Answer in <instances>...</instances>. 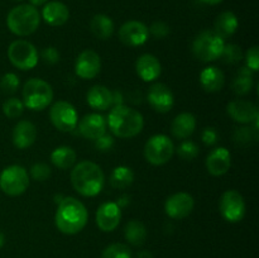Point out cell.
Instances as JSON below:
<instances>
[{"label": "cell", "instance_id": "1", "mask_svg": "<svg viewBox=\"0 0 259 258\" xmlns=\"http://www.w3.org/2000/svg\"><path fill=\"white\" fill-rule=\"evenodd\" d=\"M106 125L118 138H133L143 131L144 119L138 110L121 104L110 108Z\"/></svg>", "mask_w": 259, "mask_h": 258}, {"label": "cell", "instance_id": "2", "mask_svg": "<svg viewBox=\"0 0 259 258\" xmlns=\"http://www.w3.org/2000/svg\"><path fill=\"white\" fill-rule=\"evenodd\" d=\"M89 212L85 205L76 197L67 196L61 200L55 217V223L61 233L73 235L86 227Z\"/></svg>", "mask_w": 259, "mask_h": 258}, {"label": "cell", "instance_id": "3", "mask_svg": "<svg viewBox=\"0 0 259 258\" xmlns=\"http://www.w3.org/2000/svg\"><path fill=\"white\" fill-rule=\"evenodd\" d=\"M73 189L85 197H94L101 192L105 185V175L98 163L81 161L71 171Z\"/></svg>", "mask_w": 259, "mask_h": 258}, {"label": "cell", "instance_id": "4", "mask_svg": "<svg viewBox=\"0 0 259 258\" xmlns=\"http://www.w3.org/2000/svg\"><path fill=\"white\" fill-rule=\"evenodd\" d=\"M40 15L37 8L30 4L17 5L7 17V25L13 34L18 37H27L38 29Z\"/></svg>", "mask_w": 259, "mask_h": 258}, {"label": "cell", "instance_id": "5", "mask_svg": "<svg viewBox=\"0 0 259 258\" xmlns=\"http://www.w3.org/2000/svg\"><path fill=\"white\" fill-rule=\"evenodd\" d=\"M225 39H223L214 29L202 30L192 42V55L202 62H212L220 58Z\"/></svg>", "mask_w": 259, "mask_h": 258}, {"label": "cell", "instance_id": "6", "mask_svg": "<svg viewBox=\"0 0 259 258\" xmlns=\"http://www.w3.org/2000/svg\"><path fill=\"white\" fill-rule=\"evenodd\" d=\"M23 104L28 109L42 111L52 103L53 89L42 78H29L23 86Z\"/></svg>", "mask_w": 259, "mask_h": 258}, {"label": "cell", "instance_id": "7", "mask_svg": "<svg viewBox=\"0 0 259 258\" xmlns=\"http://www.w3.org/2000/svg\"><path fill=\"white\" fill-rule=\"evenodd\" d=\"M8 58L14 67L22 71L32 70L39 61L37 48L25 39H17L8 48Z\"/></svg>", "mask_w": 259, "mask_h": 258}, {"label": "cell", "instance_id": "8", "mask_svg": "<svg viewBox=\"0 0 259 258\" xmlns=\"http://www.w3.org/2000/svg\"><path fill=\"white\" fill-rule=\"evenodd\" d=\"M29 186V175L24 167L12 164L5 167L0 174V189L9 196H19Z\"/></svg>", "mask_w": 259, "mask_h": 258}, {"label": "cell", "instance_id": "9", "mask_svg": "<svg viewBox=\"0 0 259 258\" xmlns=\"http://www.w3.org/2000/svg\"><path fill=\"white\" fill-rule=\"evenodd\" d=\"M175 153L174 142L164 134H156L144 146V158L154 166L167 163Z\"/></svg>", "mask_w": 259, "mask_h": 258}, {"label": "cell", "instance_id": "10", "mask_svg": "<svg viewBox=\"0 0 259 258\" xmlns=\"http://www.w3.org/2000/svg\"><path fill=\"white\" fill-rule=\"evenodd\" d=\"M50 119L53 126L61 132H71L77 126L78 114L68 101H56L50 109Z\"/></svg>", "mask_w": 259, "mask_h": 258}, {"label": "cell", "instance_id": "11", "mask_svg": "<svg viewBox=\"0 0 259 258\" xmlns=\"http://www.w3.org/2000/svg\"><path fill=\"white\" fill-rule=\"evenodd\" d=\"M219 211L227 222L239 223L245 215V202L242 194L237 190L225 191L220 197Z\"/></svg>", "mask_w": 259, "mask_h": 258}, {"label": "cell", "instance_id": "12", "mask_svg": "<svg viewBox=\"0 0 259 258\" xmlns=\"http://www.w3.org/2000/svg\"><path fill=\"white\" fill-rule=\"evenodd\" d=\"M194 207V197L187 192H177V194L171 195L164 202V212L169 218L176 220H181L189 217Z\"/></svg>", "mask_w": 259, "mask_h": 258}, {"label": "cell", "instance_id": "13", "mask_svg": "<svg viewBox=\"0 0 259 258\" xmlns=\"http://www.w3.org/2000/svg\"><path fill=\"white\" fill-rule=\"evenodd\" d=\"M149 30L144 23L138 20H129L119 29V39L129 47H138L148 40Z\"/></svg>", "mask_w": 259, "mask_h": 258}, {"label": "cell", "instance_id": "14", "mask_svg": "<svg viewBox=\"0 0 259 258\" xmlns=\"http://www.w3.org/2000/svg\"><path fill=\"white\" fill-rule=\"evenodd\" d=\"M149 105L158 113H168L175 105V98L171 89L162 82L152 85L147 95Z\"/></svg>", "mask_w": 259, "mask_h": 258}, {"label": "cell", "instance_id": "15", "mask_svg": "<svg viewBox=\"0 0 259 258\" xmlns=\"http://www.w3.org/2000/svg\"><path fill=\"white\" fill-rule=\"evenodd\" d=\"M100 56L93 50H86L78 55L75 62V72L82 80H91L100 72Z\"/></svg>", "mask_w": 259, "mask_h": 258}, {"label": "cell", "instance_id": "16", "mask_svg": "<svg viewBox=\"0 0 259 258\" xmlns=\"http://www.w3.org/2000/svg\"><path fill=\"white\" fill-rule=\"evenodd\" d=\"M121 220V210L116 202H104L96 211V224L103 232H113Z\"/></svg>", "mask_w": 259, "mask_h": 258}, {"label": "cell", "instance_id": "17", "mask_svg": "<svg viewBox=\"0 0 259 258\" xmlns=\"http://www.w3.org/2000/svg\"><path fill=\"white\" fill-rule=\"evenodd\" d=\"M228 114L234 121L250 124L259 118L258 106L248 100H233L228 104Z\"/></svg>", "mask_w": 259, "mask_h": 258}, {"label": "cell", "instance_id": "18", "mask_svg": "<svg viewBox=\"0 0 259 258\" xmlns=\"http://www.w3.org/2000/svg\"><path fill=\"white\" fill-rule=\"evenodd\" d=\"M205 166L212 176H223L232 167V154L225 147H218L207 154Z\"/></svg>", "mask_w": 259, "mask_h": 258}, {"label": "cell", "instance_id": "19", "mask_svg": "<svg viewBox=\"0 0 259 258\" xmlns=\"http://www.w3.org/2000/svg\"><path fill=\"white\" fill-rule=\"evenodd\" d=\"M106 119L101 114L91 113L78 121V132L83 138L96 141L106 133Z\"/></svg>", "mask_w": 259, "mask_h": 258}, {"label": "cell", "instance_id": "20", "mask_svg": "<svg viewBox=\"0 0 259 258\" xmlns=\"http://www.w3.org/2000/svg\"><path fill=\"white\" fill-rule=\"evenodd\" d=\"M136 70L139 77L146 82H151L159 77L162 72V66L158 58L151 53H144L139 56L136 62Z\"/></svg>", "mask_w": 259, "mask_h": 258}, {"label": "cell", "instance_id": "21", "mask_svg": "<svg viewBox=\"0 0 259 258\" xmlns=\"http://www.w3.org/2000/svg\"><path fill=\"white\" fill-rule=\"evenodd\" d=\"M37 139V128L29 120L18 121L13 129V144L19 149L32 146Z\"/></svg>", "mask_w": 259, "mask_h": 258}, {"label": "cell", "instance_id": "22", "mask_svg": "<svg viewBox=\"0 0 259 258\" xmlns=\"http://www.w3.org/2000/svg\"><path fill=\"white\" fill-rule=\"evenodd\" d=\"M42 18L51 27H61L67 23L70 18V10L67 5L61 2H50L43 7Z\"/></svg>", "mask_w": 259, "mask_h": 258}, {"label": "cell", "instance_id": "23", "mask_svg": "<svg viewBox=\"0 0 259 258\" xmlns=\"http://www.w3.org/2000/svg\"><path fill=\"white\" fill-rule=\"evenodd\" d=\"M86 101L94 110H108L113 106V93L106 86L95 85L86 94Z\"/></svg>", "mask_w": 259, "mask_h": 258}, {"label": "cell", "instance_id": "24", "mask_svg": "<svg viewBox=\"0 0 259 258\" xmlns=\"http://www.w3.org/2000/svg\"><path fill=\"white\" fill-rule=\"evenodd\" d=\"M200 83L207 93H218L225 85L224 72L215 66H209L200 73Z\"/></svg>", "mask_w": 259, "mask_h": 258}, {"label": "cell", "instance_id": "25", "mask_svg": "<svg viewBox=\"0 0 259 258\" xmlns=\"http://www.w3.org/2000/svg\"><path fill=\"white\" fill-rule=\"evenodd\" d=\"M196 129V118L191 113H181L174 119L171 125V132L175 138L186 139Z\"/></svg>", "mask_w": 259, "mask_h": 258}, {"label": "cell", "instance_id": "26", "mask_svg": "<svg viewBox=\"0 0 259 258\" xmlns=\"http://www.w3.org/2000/svg\"><path fill=\"white\" fill-rule=\"evenodd\" d=\"M238 25H239V22L234 13L223 12L222 14L218 15L217 20H215L214 30L223 39H225V38L232 37L237 32Z\"/></svg>", "mask_w": 259, "mask_h": 258}, {"label": "cell", "instance_id": "27", "mask_svg": "<svg viewBox=\"0 0 259 258\" xmlns=\"http://www.w3.org/2000/svg\"><path fill=\"white\" fill-rule=\"evenodd\" d=\"M90 30L98 39H109L114 33V22L106 14H96L90 22Z\"/></svg>", "mask_w": 259, "mask_h": 258}, {"label": "cell", "instance_id": "28", "mask_svg": "<svg viewBox=\"0 0 259 258\" xmlns=\"http://www.w3.org/2000/svg\"><path fill=\"white\" fill-rule=\"evenodd\" d=\"M253 75H254V72L249 70L247 66H243L239 68L232 82V89L235 95L244 96L252 91L253 85H254Z\"/></svg>", "mask_w": 259, "mask_h": 258}, {"label": "cell", "instance_id": "29", "mask_svg": "<svg viewBox=\"0 0 259 258\" xmlns=\"http://www.w3.org/2000/svg\"><path fill=\"white\" fill-rule=\"evenodd\" d=\"M76 158L75 149L70 146L57 147L51 153V162L60 169H68L75 166Z\"/></svg>", "mask_w": 259, "mask_h": 258}, {"label": "cell", "instance_id": "30", "mask_svg": "<svg viewBox=\"0 0 259 258\" xmlns=\"http://www.w3.org/2000/svg\"><path fill=\"white\" fill-rule=\"evenodd\" d=\"M124 237L132 245L141 247L147 239V229L143 223L133 219L126 223L125 228H124Z\"/></svg>", "mask_w": 259, "mask_h": 258}, {"label": "cell", "instance_id": "31", "mask_svg": "<svg viewBox=\"0 0 259 258\" xmlns=\"http://www.w3.org/2000/svg\"><path fill=\"white\" fill-rule=\"evenodd\" d=\"M134 181V174L132 171V168L126 166H118L113 169L110 175V182L111 186L114 189L124 190L126 187L131 186Z\"/></svg>", "mask_w": 259, "mask_h": 258}, {"label": "cell", "instance_id": "32", "mask_svg": "<svg viewBox=\"0 0 259 258\" xmlns=\"http://www.w3.org/2000/svg\"><path fill=\"white\" fill-rule=\"evenodd\" d=\"M220 58L223 60V62L229 63V65H235V63H239L244 58V55H243L240 46L229 43V45L224 46Z\"/></svg>", "mask_w": 259, "mask_h": 258}, {"label": "cell", "instance_id": "33", "mask_svg": "<svg viewBox=\"0 0 259 258\" xmlns=\"http://www.w3.org/2000/svg\"><path fill=\"white\" fill-rule=\"evenodd\" d=\"M24 111V104L18 98H10L3 104V113L7 118L17 119Z\"/></svg>", "mask_w": 259, "mask_h": 258}, {"label": "cell", "instance_id": "34", "mask_svg": "<svg viewBox=\"0 0 259 258\" xmlns=\"http://www.w3.org/2000/svg\"><path fill=\"white\" fill-rule=\"evenodd\" d=\"M101 258H132V252L128 245L123 243H114L103 250Z\"/></svg>", "mask_w": 259, "mask_h": 258}, {"label": "cell", "instance_id": "35", "mask_svg": "<svg viewBox=\"0 0 259 258\" xmlns=\"http://www.w3.org/2000/svg\"><path fill=\"white\" fill-rule=\"evenodd\" d=\"M177 154L180 158L185 159V161H192L199 154V146L195 142L185 139L177 147Z\"/></svg>", "mask_w": 259, "mask_h": 258}, {"label": "cell", "instance_id": "36", "mask_svg": "<svg viewBox=\"0 0 259 258\" xmlns=\"http://www.w3.org/2000/svg\"><path fill=\"white\" fill-rule=\"evenodd\" d=\"M19 88V77L15 73L8 72L0 80V89L4 94H14Z\"/></svg>", "mask_w": 259, "mask_h": 258}, {"label": "cell", "instance_id": "37", "mask_svg": "<svg viewBox=\"0 0 259 258\" xmlns=\"http://www.w3.org/2000/svg\"><path fill=\"white\" fill-rule=\"evenodd\" d=\"M51 174H52V171H51L50 166L46 163H40V162L34 163L30 168V176L35 181H46V180L50 179Z\"/></svg>", "mask_w": 259, "mask_h": 258}, {"label": "cell", "instance_id": "38", "mask_svg": "<svg viewBox=\"0 0 259 258\" xmlns=\"http://www.w3.org/2000/svg\"><path fill=\"white\" fill-rule=\"evenodd\" d=\"M234 139L239 144H249L252 139H257V131L254 128H239L235 131Z\"/></svg>", "mask_w": 259, "mask_h": 258}, {"label": "cell", "instance_id": "39", "mask_svg": "<svg viewBox=\"0 0 259 258\" xmlns=\"http://www.w3.org/2000/svg\"><path fill=\"white\" fill-rule=\"evenodd\" d=\"M245 66L253 72H257L259 68V48L258 46H253L247 51L244 56Z\"/></svg>", "mask_w": 259, "mask_h": 258}, {"label": "cell", "instance_id": "40", "mask_svg": "<svg viewBox=\"0 0 259 258\" xmlns=\"http://www.w3.org/2000/svg\"><path fill=\"white\" fill-rule=\"evenodd\" d=\"M148 30L157 39H162L169 34V27L164 22H154Z\"/></svg>", "mask_w": 259, "mask_h": 258}, {"label": "cell", "instance_id": "41", "mask_svg": "<svg viewBox=\"0 0 259 258\" xmlns=\"http://www.w3.org/2000/svg\"><path fill=\"white\" fill-rule=\"evenodd\" d=\"M42 60L47 65H56L60 61V52L55 47H47L42 51Z\"/></svg>", "mask_w": 259, "mask_h": 258}, {"label": "cell", "instance_id": "42", "mask_svg": "<svg viewBox=\"0 0 259 258\" xmlns=\"http://www.w3.org/2000/svg\"><path fill=\"white\" fill-rule=\"evenodd\" d=\"M201 139L206 146H214V144L218 142L217 129L212 128V126H207V128H205L201 133Z\"/></svg>", "mask_w": 259, "mask_h": 258}, {"label": "cell", "instance_id": "43", "mask_svg": "<svg viewBox=\"0 0 259 258\" xmlns=\"http://www.w3.org/2000/svg\"><path fill=\"white\" fill-rule=\"evenodd\" d=\"M114 146V139L111 136H108V134H104L100 138L96 139V148L100 149V151H109L111 147Z\"/></svg>", "mask_w": 259, "mask_h": 258}, {"label": "cell", "instance_id": "44", "mask_svg": "<svg viewBox=\"0 0 259 258\" xmlns=\"http://www.w3.org/2000/svg\"><path fill=\"white\" fill-rule=\"evenodd\" d=\"M137 258H152V253L148 250H142L138 253V257Z\"/></svg>", "mask_w": 259, "mask_h": 258}, {"label": "cell", "instance_id": "45", "mask_svg": "<svg viewBox=\"0 0 259 258\" xmlns=\"http://www.w3.org/2000/svg\"><path fill=\"white\" fill-rule=\"evenodd\" d=\"M200 2H202L204 4H207V5H217V4H220L222 2H224V0H200Z\"/></svg>", "mask_w": 259, "mask_h": 258}, {"label": "cell", "instance_id": "46", "mask_svg": "<svg viewBox=\"0 0 259 258\" xmlns=\"http://www.w3.org/2000/svg\"><path fill=\"white\" fill-rule=\"evenodd\" d=\"M29 2H30V5H33V7H38V5L46 4L48 0H29Z\"/></svg>", "mask_w": 259, "mask_h": 258}, {"label": "cell", "instance_id": "47", "mask_svg": "<svg viewBox=\"0 0 259 258\" xmlns=\"http://www.w3.org/2000/svg\"><path fill=\"white\" fill-rule=\"evenodd\" d=\"M4 243H5V237H4V234H3V233L0 232V248H3Z\"/></svg>", "mask_w": 259, "mask_h": 258}, {"label": "cell", "instance_id": "48", "mask_svg": "<svg viewBox=\"0 0 259 258\" xmlns=\"http://www.w3.org/2000/svg\"><path fill=\"white\" fill-rule=\"evenodd\" d=\"M17 2H20V0H17Z\"/></svg>", "mask_w": 259, "mask_h": 258}]
</instances>
